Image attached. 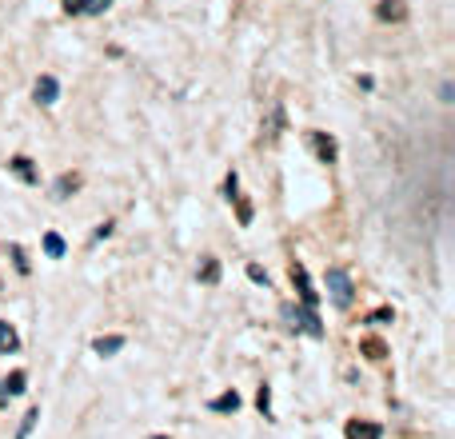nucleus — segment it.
Wrapping results in <instances>:
<instances>
[{
  "label": "nucleus",
  "instance_id": "obj_20",
  "mask_svg": "<svg viewBox=\"0 0 455 439\" xmlns=\"http://www.w3.org/2000/svg\"><path fill=\"white\" fill-rule=\"evenodd\" d=\"M256 403H260V411L268 416V408H272V391L268 388H260V396H256Z\"/></svg>",
  "mask_w": 455,
  "mask_h": 439
},
{
  "label": "nucleus",
  "instance_id": "obj_8",
  "mask_svg": "<svg viewBox=\"0 0 455 439\" xmlns=\"http://www.w3.org/2000/svg\"><path fill=\"white\" fill-rule=\"evenodd\" d=\"M380 21H404L407 12H404V0H380Z\"/></svg>",
  "mask_w": 455,
  "mask_h": 439
},
{
  "label": "nucleus",
  "instance_id": "obj_21",
  "mask_svg": "<svg viewBox=\"0 0 455 439\" xmlns=\"http://www.w3.org/2000/svg\"><path fill=\"white\" fill-rule=\"evenodd\" d=\"M248 276H252L256 284H268V272H263L260 264H248Z\"/></svg>",
  "mask_w": 455,
  "mask_h": 439
},
{
  "label": "nucleus",
  "instance_id": "obj_3",
  "mask_svg": "<svg viewBox=\"0 0 455 439\" xmlns=\"http://www.w3.org/2000/svg\"><path fill=\"white\" fill-rule=\"evenodd\" d=\"M292 284H296V292H300V300H303V307H315V287H312V280H308V268L303 264H292Z\"/></svg>",
  "mask_w": 455,
  "mask_h": 439
},
{
  "label": "nucleus",
  "instance_id": "obj_15",
  "mask_svg": "<svg viewBox=\"0 0 455 439\" xmlns=\"http://www.w3.org/2000/svg\"><path fill=\"white\" fill-rule=\"evenodd\" d=\"M232 200H236V216H240V224L248 228V224H252V204H248L244 196H232Z\"/></svg>",
  "mask_w": 455,
  "mask_h": 439
},
{
  "label": "nucleus",
  "instance_id": "obj_7",
  "mask_svg": "<svg viewBox=\"0 0 455 439\" xmlns=\"http://www.w3.org/2000/svg\"><path fill=\"white\" fill-rule=\"evenodd\" d=\"M124 344H128L124 336H100V339H92V351H96V356H116Z\"/></svg>",
  "mask_w": 455,
  "mask_h": 439
},
{
  "label": "nucleus",
  "instance_id": "obj_9",
  "mask_svg": "<svg viewBox=\"0 0 455 439\" xmlns=\"http://www.w3.org/2000/svg\"><path fill=\"white\" fill-rule=\"evenodd\" d=\"M16 347H21V336L12 332V324L0 319V356H9V351H16Z\"/></svg>",
  "mask_w": 455,
  "mask_h": 439
},
{
  "label": "nucleus",
  "instance_id": "obj_17",
  "mask_svg": "<svg viewBox=\"0 0 455 439\" xmlns=\"http://www.w3.org/2000/svg\"><path fill=\"white\" fill-rule=\"evenodd\" d=\"M36 419H41V411L32 408V411H28V416H24V423H21V431H16V435H21V439H28V431H32V428H36Z\"/></svg>",
  "mask_w": 455,
  "mask_h": 439
},
{
  "label": "nucleus",
  "instance_id": "obj_13",
  "mask_svg": "<svg viewBox=\"0 0 455 439\" xmlns=\"http://www.w3.org/2000/svg\"><path fill=\"white\" fill-rule=\"evenodd\" d=\"M76 188H80V180H76V176H61V180H56V200H64V196L76 192Z\"/></svg>",
  "mask_w": 455,
  "mask_h": 439
},
{
  "label": "nucleus",
  "instance_id": "obj_2",
  "mask_svg": "<svg viewBox=\"0 0 455 439\" xmlns=\"http://www.w3.org/2000/svg\"><path fill=\"white\" fill-rule=\"evenodd\" d=\"M328 296H332L335 307H352L355 300V284L344 268H328Z\"/></svg>",
  "mask_w": 455,
  "mask_h": 439
},
{
  "label": "nucleus",
  "instance_id": "obj_4",
  "mask_svg": "<svg viewBox=\"0 0 455 439\" xmlns=\"http://www.w3.org/2000/svg\"><path fill=\"white\" fill-rule=\"evenodd\" d=\"M380 435H384V428L372 423V419H352L347 423V439H380Z\"/></svg>",
  "mask_w": 455,
  "mask_h": 439
},
{
  "label": "nucleus",
  "instance_id": "obj_16",
  "mask_svg": "<svg viewBox=\"0 0 455 439\" xmlns=\"http://www.w3.org/2000/svg\"><path fill=\"white\" fill-rule=\"evenodd\" d=\"M112 9V0H84V12L88 16H100V12H108Z\"/></svg>",
  "mask_w": 455,
  "mask_h": 439
},
{
  "label": "nucleus",
  "instance_id": "obj_5",
  "mask_svg": "<svg viewBox=\"0 0 455 439\" xmlns=\"http://www.w3.org/2000/svg\"><path fill=\"white\" fill-rule=\"evenodd\" d=\"M36 100H41V104H56V100H61V80H56V76H41V80H36Z\"/></svg>",
  "mask_w": 455,
  "mask_h": 439
},
{
  "label": "nucleus",
  "instance_id": "obj_23",
  "mask_svg": "<svg viewBox=\"0 0 455 439\" xmlns=\"http://www.w3.org/2000/svg\"><path fill=\"white\" fill-rule=\"evenodd\" d=\"M152 439H168V435H152Z\"/></svg>",
  "mask_w": 455,
  "mask_h": 439
},
{
  "label": "nucleus",
  "instance_id": "obj_22",
  "mask_svg": "<svg viewBox=\"0 0 455 439\" xmlns=\"http://www.w3.org/2000/svg\"><path fill=\"white\" fill-rule=\"evenodd\" d=\"M451 96H455V88H451V84H444V88H439V100L451 104Z\"/></svg>",
  "mask_w": 455,
  "mask_h": 439
},
{
  "label": "nucleus",
  "instance_id": "obj_18",
  "mask_svg": "<svg viewBox=\"0 0 455 439\" xmlns=\"http://www.w3.org/2000/svg\"><path fill=\"white\" fill-rule=\"evenodd\" d=\"M364 351H367V359H384V344L380 339H364Z\"/></svg>",
  "mask_w": 455,
  "mask_h": 439
},
{
  "label": "nucleus",
  "instance_id": "obj_14",
  "mask_svg": "<svg viewBox=\"0 0 455 439\" xmlns=\"http://www.w3.org/2000/svg\"><path fill=\"white\" fill-rule=\"evenodd\" d=\"M200 280H204V284H216V280H220V264H216V260H204V264H200Z\"/></svg>",
  "mask_w": 455,
  "mask_h": 439
},
{
  "label": "nucleus",
  "instance_id": "obj_19",
  "mask_svg": "<svg viewBox=\"0 0 455 439\" xmlns=\"http://www.w3.org/2000/svg\"><path fill=\"white\" fill-rule=\"evenodd\" d=\"M64 12L68 16H84V0H64Z\"/></svg>",
  "mask_w": 455,
  "mask_h": 439
},
{
  "label": "nucleus",
  "instance_id": "obj_1",
  "mask_svg": "<svg viewBox=\"0 0 455 439\" xmlns=\"http://www.w3.org/2000/svg\"><path fill=\"white\" fill-rule=\"evenodd\" d=\"M283 319L292 332H308L312 339L324 336V327H320V316H315L312 307H296V304H283Z\"/></svg>",
  "mask_w": 455,
  "mask_h": 439
},
{
  "label": "nucleus",
  "instance_id": "obj_11",
  "mask_svg": "<svg viewBox=\"0 0 455 439\" xmlns=\"http://www.w3.org/2000/svg\"><path fill=\"white\" fill-rule=\"evenodd\" d=\"M208 408H212V411H236V408H240V396H236V391H224V396H216Z\"/></svg>",
  "mask_w": 455,
  "mask_h": 439
},
{
  "label": "nucleus",
  "instance_id": "obj_10",
  "mask_svg": "<svg viewBox=\"0 0 455 439\" xmlns=\"http://www.w3.org/2000/svg\"><path fill=\"white\" fill-rule=\"evenodd\" d=\"M312 140H315V152H320L328 164H332V160H335V140H332V136H324V132H312Z\"/></svg>",
  "mask_w": 455,
  "mask_h": 439
},
{
  "label": "nucleus",
  "instance_id": "obj_6",
  "mask_svg": "<svg viewBox=\"0 0 455 439\" xmlns=\"http://www.w3.org/2000/svg\"><path fill=\"white\" fill-rule=\"evenodd\" d=\"M9 168H12L16 176H21L24 184H36V180H41V176H36V168H32V160H28V156H12V160H9Z\"/></svg>",
  "mask_w": 455,
  "mask_h": 439
},
{
  "label": "nucleus",
  "instance_id": "obj_12",
  "mask_svg": "<svg viewBox=\"0 0 455 439\" xmlns=\"http://www.w3.org/2000/svg\"><path fill=\"white\" fill-rule=\"evenodd\" d=\"M44 252H48L52 260H61V255H64V240L56 232H48V236H44Z\"/></svg>",
  "mask_w": 455,
  "mask_h": 439
}]
</instances>
